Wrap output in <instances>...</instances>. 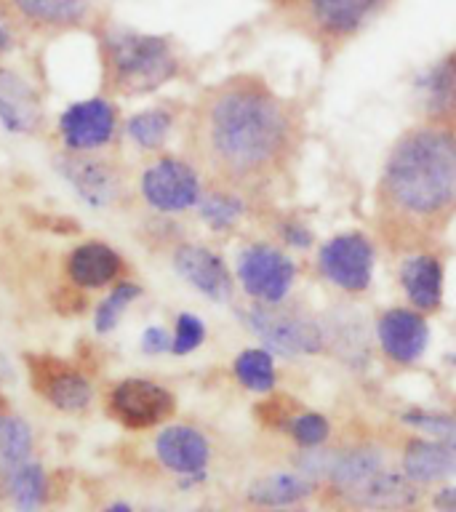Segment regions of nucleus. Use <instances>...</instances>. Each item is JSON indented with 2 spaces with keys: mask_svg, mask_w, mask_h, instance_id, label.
Masks as SVG:
<instances>
[{
  "mask_svg": "<svg viewBox=\"0 0 456 512\" xmlns=\"http://www.w3.org/2000/svg\"><path fill=\"white\" fill-rule=\"evenodd\" d=\"M120 256L107 243H83L67 259V275L80 288H104L118 278Z\"/></svg>",
  "mask_w": 456,
  "mask_h": 512,
  "instance_id": "obj_20",
  "label": "nucleus"
},
{
  "mask_svg": "<svg viewBox=\"0 0 456 512\" xmlns=\"http://www.w3.org/2000/svg\"><path fill=\"white\" fill-rule=\"evenodd\" d=\"M238 280L254 302L278 304L294 288L296 264L270 243H251L238 254Z\"/></svg>",
  "mask_w": 456,
  "mask_h": 512,
  "instance_id": "obj_5",
  "label": "nucleus"
},
{
  "mask_svg": "<svg viewBox=\"0 0 456 512\" xmlns=\"http://www.w3.org/2000/svg\"><path fill=\"white\" fill-rule=\"evenodd\" d=\"M312 488L315 483L307 472H270L248 486V502L280 510V507H291V504L307 499Z\"/></svg>",
  "mask_w": 456,
  "mask_h": 512,
  "instance_id": "obj_21",
  "label": "nucleus"
},
{
  "mask_svg": "<svg viewBox=\"0 0 456 512\" xmlns=\"http://www.w3.org/2000/svg\"><path fill=\"white\" fill-rule=\"evenodd\" d=\"M432 507L435 512H456V486L440 488L438 494L432 496Z\"/></svg>",
  "mask_w": 456,
  "mask_h": 512,
  "instance_id": "obj_35",
  "label": "nucleus"
},
{
  "mask_svg": "<svg viewBox=\"0 0 456 512\" xmlns=\"http://www.w3.org/2000/svg\"><path fill=\"white\" fill-rule=\"evenodd\" d=\"M139 190H142V198L163 214H179V211L198 206L203 195L198 171L187 160L179 158H160L144 168Z\"/></svg>",
  "mask_w": 456,
  "mask_h": 512,
  "instance_id": "obj_7",
  "label": "nucleus"
},
{
  "mask_svg": "<svg viewBox=\"0 0 456 512\" xmlns=\"http://www.w3.org/2000/svg\"><path fill=\"white\" fill-rule=\"evenodd\" d=\"M400 286L406 291L414 310L432 312L443 302V264L438 256H408L400 267Z\"/></svg>",
  "mask_w": 456,
  "mask_h": 512,
  "instance_id": "obj_17",
  "label": "nucleus"
},
{
  "mask_svg": "<svg viewBox=\"0 0 456 512\" xmlns=\"http://www.w3.org/2000/svg\"><path fill=\"white\" fill-rule=\"evenodd\" d=\"M195 512H211V510H195Z\"/></svg>",
  "mask_w": 456,
  "mask_h": 512,
  "instance_id": "obj_40",
  "label": "nucleus"
},
{
  "mask_svg": "<svg viewBox=\"0 0 456 512\" xmlns=\"http://www.w3.org/2000/svg\"><path fill=\"white\" fill-rule=\"evenodd\" d=\"M328 432H331V424H328L326 416L318 414V411H302V414L291 416V422H288V435H291L304 451L323 446L328 440Z\"/></svg>",
  "mask_w": 456,
  "mask_h": 512,
  "instance_id": "obj_31",
  "label": "nucleus"
},
{
  "mask_svg": "<svg viewBox=\"0 0 456 512\" xmlns=\"http://www.w3.org/2000/svg\"><path fill=\"white\" fill-rule=\"evenodd\" d=\"M142 350L147 355H160V352H171V334L163 326H150L142 334Z\"/></svg>",
  "mask_w": 456,
  "mask_h": 512,
  "instance_id": "obj_34",
  "label": "nucleus"
},
{
  "mask_svg": "<svg viewBox=\"0 0 456 512\" xmlns=\"http://www.w3.org/2000/svg\"><path fill=\"white\" fill-rule=\"evenodd\" d=\"M174 270L190 283L195 291H200L214 302H227L232 296V275L219 254H214L206 246H184L176 248Z\"/></svg>",
  "mask_w": 456,
  "mask_h": 512,
  "instance_id": "obj_13",
  "label": "nucleus"
},
{
  "mask_svg": "<svg viewBox=\"0 0 456 512\" xmlns=\"http://www.w3.org/2000/svg\"><path fill=\"white\" fill-rule=\"evenodd\" d=\"M235 379L251 392H270L275 387V360L264 347L243 350L232 363Z\"/></svg>",
  "mask_w": 456,
  "mask_h": 512,
  "instance_id": "obj_27",
  "label": "nucleus"
},
{
  "mask_svg": "<svg viewBox=\"0 0 456 512\" xmlns=\"http://www.w3.org/2000/svg\"><path fill=\"white\" fill-rule=\"evenodd\" d=\"M142 296V288L136 286V283H131V280H126V283H120L118 288H112L110 296L104 299L99 307H96V318H94V326L99 334H110V331H115V326L120 323V318L126 315V310L131 307V302L134 299H139Z\"/></svg>",
  "mask_w": 456,
  "mask_h": 512,
  "instance_id": "obj_30",
  "label": "nucleus"
},
{
  "mask_svg": "<svg viewBox=\"0 0 456 512\" xmlns=\"http://www.w3.org/2000/svg\"><path fill=\"white\" fill-rule=\"evenodd\" d=\"M32 430L19 416L0 414V478L14 472L19 464L30 462Z\"/></svg>",
  "mask_w": 456,
  "mask_h": 512,
  "instance_id": "obj_26",
  "label": "nucleus"
},
{
  "mask_svg": "<svg viewBox=\"0 0 456 512\" xmlns=\"http://www.w3.org/2000/svg\"><path fill=\"white\" fill-rule=\"evenodd\" d=\"M38 118L40 102L30 83L0 67V123L14 134H27L38 126Z\"/></svg>",
  "mask_w": 456,
  "mask_h": 512,
  "instance_id": "obj_19",
  "label": "nucleus"
},
{
  "mask_svg": "<svg viewBox=\"0 0 456 512\" xmlns=\"http://www.w3.org/2000/svg\"><path fill=\"white\" fill-rule=\"evenodd\" d=\"M155 456L179 478H200L211 459V446L206 435L190 424H168L155 438Z\"/></svg>",
  "mask_w": 456,
  "mask_h": 512,
  "instance_id": "obj_10",
  "label": "nucleus"
},
{
  "mask_svg": "<svg viewBox=\"0 0 456 512\" xmlns=\"http://www.w3.org/2000/svg\"><path fill=\"white\" fill-rule=\"evenodd\" d=\"M59 174L70 182L83 203L94 208L110 206L118 198V174L110 160L96 158L91 152L70 150L59 160Z\"/></svg>",
  "mask_w": 456,
  "mask_h": 512,
  "instance_id": "obj_11",
  "label": "nucleus"
},
{
  "mask_svg": "<svg viewBox=\"0 0 456 512\" xmlns=\"http://www.w3.org/2000/svg\"><path fill=\"white\" fill-rule=\"evenodd\" d=\"M283 238H286L291 246H299V248L310 246V232L304 230L302 224H296V222L283 224Z\"/></svg>",
  "mask_w": 456,
  "mask_h": 512,
  "instance_id": "obj_36",
  "label": "nucleus"
},
{
  "mask_svg": "<svg viewBox=\"0 0 456 512\" xmlns=\"http://www.w3.org/2000/svg\"><path fill=\"white\" fill-rule=\"evenodd\" d=\"M376 336H379L384 355L406 366L424 355L430 342V328L419 310L392 307L376 323Z\"/></svg>",
  "mask_w": 456,
  "mask_h": 512,
  "instance_id": "obj_12",
  "label": "nucleus"
},
{
  "mask_svg": "<svg viewBox=\"0 0 456 512\" xmlns=\"http://www.w3.org/2000/svg\"><path fill=\"white\" fill-rule=\"evenodd\" d=\"M32 379H35V387H38L40 395L56 411L78 414V411H86L91 398H94V387H91L86 376L75 371V368L64 366L59 360H40L38 366L32 368Z\"/></svg>",
  "mask_w": 456,
  "mask_h": 512,
  "instance_id": "obj_14",
  "label": "nucleus"
},
{
  "mask_svg": "<svg viewBox=\"0 0 456 512\" xmlns=\"http://www.w3.org/2000/svg\"><path fill=\"white\" fill-rule=\"evenodd\" d=\"M294 120L286 102L259 80L216 88L203 107V144L211 163L235 179L264 176L286 158Z\"/></svg>",
  "mask_w": 456,
  "mask_h": 512,
  "instance_id": "obj_1",
  "label": "nucleus"
},
{
  "mask_svg": "<svg viewBox=\"0 0 456 512\" xmlns=\"http://www.w3.org/2000/svg\"><path fill=\"white\" fill-rule=\"evenodd\" d=\"M104 64L120 94H150L174 78V48L160 35L110 30L104 38Z\"/></svg>",
  "mask_w": 456,
  "mask_h": 512,
  "instance_id": "obj_3",
  "label": "nucleus"
},
{
  "mask_svg": "<svg viewBox=\"0 0 456 512\" xmlns=\"http://www.w3.org/2000/svg\"><path fill=\"white\" fill-rule=\"evenodd\" d=\"M6 494L14 504L16 512H40L48 496V478L46 470L35 462L19 464L14 472H8Z\"/></svg>",
  "mask_w": 456,
  "mask_h": 512,
  "instance_id": "obj_23",
  "label": "nucleus"
},
{
  "mask_svg": "<svg viewBox=\"0 0 456 512\" xmlns=\"http://www.w3.org/2000/svg\"><path fill=\"white\" fill-rule=\"evenodd\" d=\"M384 459L376 448H352L344 454H336L331 462L326 464V472L331 483H334L344 496L355 491L360 483H366L376 470H382Z\"/></svg>",
  "mask_w": 456,
  "mask_h": 512,
  "instance_id": "obj_22",
  "label": "nucleus"
},
{
  "mask_svg": "<svg viewBox=\"0 0 456 512\" xmlns=\"http://www.w3.org/2000/svg\"><path fill=\"white\" fill-rule=\"evenodd\" d=\"M115 107L104 99H86V102L70 104L59 118V134L64 144L75 152H94L115 136Z\"/></svg>",
  "mask_w": 456,
  "mask_h": 512,
  "instance_id": "obj_9",
  "label": "nucleus"
},
{
  "mask_svg": "<svg viewBox=\"0 0 456 512\" xmlns=\"http://www.w3.org/2000/svg\"><path fill=\"white\" fill-rule=\"evenodd\" d=\"M171 126H174V120H171L168 112L144 110L136 112L134 118H128L126 134L136 147H142V150H158V147L166 144L168 134H171Z\"/></svg>",
  "mask_w": 456,
  "mask_h": 512,
  "instance_id": "obj_28",
  "label": "nucleus"
},
{
  "mask_svg": "<svg viewBox=\"0 0 456 512\" xmlns=\"http://www.w3.org/2000/svg\"><path fill=\"white\" fill-rule=\"evenodd\" d=\"M384 0H307L312 24L328 38H347L379 11Z\"/></svg>",
  "mask_w": 456,
  "mask_h": 512,
  "instance_id": "obj_16",
  "label": "nucleus"
},
{
  "mask_svg": "<svg viewBox=\"0 0 456 512\" xmlns=\"http://www.w3.org/2000/svg\"><path fill=\"white\" fill-rule=\"evenodd\" d=\"M382 200L403 219L432 222L456 208V134L424 126L400 136L387 155Z\"/></svg>",
  "mask_w": 456,
  "mask_h": 512,
  "instance_id": "obj_2",
  "label": "nucleus"
},
{
  "mask_svg": "<svg viewBox=\"0 0 456 512\" xmlns=\"http://www.w3.org/2000/svg\"><path fill=\"white\" fill-rule=\"evenodd\" d=\"M11 40H14V35L8 30V24L0 22V54H6L8 46H11Z\"/></svg>",
  "mask_w": 456,
  "mask_h": 512,
  "instance_id": "obj_37",
  "label": "nucleus"
},
{
  "mask_svg": "<svg viewBox=\"0 0 456 512\" xmlns=\"http://www.w3.org/2000/svg\"><path fill=\"white\" fill-rule=\"evenodd\" d=\"M272 512H296V510H286V507H280V510H272Z\"/></svg>",
  "mask_w": 456,
  "mask_h": 512,
  "instance_id": "obj_39",
  "label": "nucleus"
},
{
  "mask_svg": "<svg viewBox=\"0 0 456 512\" xmlns=\"http://www.w3.org/2000/svg\"><path fill=\"white\" fill-rule=\"evenodd\" d=\"M203 339H206V323L198 315L182 312L176 318L174 336H171V352L174 355H190L203 344Z\"/></svg>",
  "mask_w": 456,
  "mask_h": 512,
  "instance_id": "obj_33",
  "label": "nucleus"
},
{
  "mask_svg": "<svg viewBox=\"0 0 456 512\" xmlns=\"http://www.w3.org/2000/svg\"><path fill=\"white\" fill-rule=\"evenodd\" d=\"M403 422L435 440H456V416L440 411H408Z\"/></svg>",
  "mask_w": 456,
  "mask_h": 512,
  "instance_id": "obj_32",
  "label": "nucleus"
},
{
  "mask_svg": "<svg viewBox=\"0 0 456 512\" xmlns=\"http://www.w3.org/2000/svg\"><path fill=\"white\" fill-rule=\"evenodd\" d=\"M110 411L128 430H147L174 414V395L150 379H123L112 387Z\"/></svg>",
  "mask_w": 456,
  "mask_h": 512,
  "instance_id": "obj_8",
  "label": "nucleus"
},
{
  "mask_svg": "<svg viewBox=\"0 0 456 512\" xmlns=\"http://www.w3.org/2000/svg\"><path fill=\"white\" fill-rule=\"evenodd\" d=\"M198 211L200 219H203L211 230L224 232L232 230V227L240 222V216H243L246 206H243V200H240L238 195H232V192L224 190H214L208 192V195H200Z\"/></svg>",
  "mask_w": 456,
  "mask_h": 512,
  "instance_id": "obj_29",
  "label": "nucleus"
},
{
  "mask_svg": "<svg viewBox=\"0 0 456 512\" xmlns=\"http://www.w3.org/2000/svg\"><path fill=\"white\" fill-rule=\"evenodd\" d=\"M403 472L414 483H435L456 475V440H411L403 454Z\"/></svg>",
  "mask_w": 456,
  "mask_h": 512,
  "instance_id": "obj_18",
  "label": "nucleus"
},
{
  "mask_svg": "<svg viewBox=\"0 0 456 512\" xmlns=\"http://www.w3.org/2000/svg\"><path fill=\"white\" fill-rule=\"evenodd\" d=\"M104 512H134V507L126 502H115V504H110V507H107Z\"/></svg>",
  "mask_w": 456,
  "mask_h": 512,
  "instance_id": "obj_38",
  "label": "nucleus"
},
{
  "mask_svg": "<svg viewBox=\"0 0 456 512\" xmlns=\"http://www.w3.org/2000/svg\"><path fill=\"white\" fill-rule=\"evenodd\" d=\"M24 19L43 27H72L83 22L91 0H11Z\"/></svg>",
  "mask_w": 456,
  "mask_h": 512,
  "instance_id": "obj_24",
  "label": "nucleus"
},
{
  "mask_svg": "<svg viewBox=\"0 0 456 512\" xmlns=\"http://www.w3.org/2000/svg\"><path fill=\"white\" fill-rule=\"evenodd\" d=\"M246 326L251 334L264 344V350L278 352V355H315L323 350L326 336L323 328L304 312L283 304H259L246 310Z\"/></svg>",
  "mask_w": 456,
  "mask_h": 512,
  "instance_id": "obj_4",
  "label": "nucleus"
},
{
  "mask_svg": "<svg viewBox=\"0 0 456 512\" xmlns=\"http://www.w3.org/2000/svg\"><path fill=\"white\" fill-rule=\"evenodd\" d=\"M320 275L342 291L360 294L371 286L374 246L363 232H342L326 240L318 254Z\"/></svg>",
  "mask_w": 456,
  "mask_h": 512,
  "instance_id": "obj_6",
  "label": "nucleus"
},
{
  "mask_svg": "<svg viewBox=\"0 0 456 512\" xmlns=\"http://www.w3.org/2000/svg\"><path fill=\"white\" fill-rule=\"evenodd\" d=\"M419 91L432 115H446L456 107V54L438 62L419 78Z\"/></svg>",
  "mask_w": 456,
  "mask_h": 512,
  "instance_id": "obj_25",
  "label": "nucleus"
},
{
  "mask_svg": "<svg viewBox=\"0 0 456 512\" xmlns=\"http://www.w3.org/2000/svg\"><path fill=\"white\" fill-rule=\"evenodd\" d=\"M352 504H358L363 510L376 512H400L414 507L419 502V488L406 472L395 470H376L366 483H360L355 491L347 494Z\"/></svg>",
  "mask_w": 456,
  "mask_h": 512,
  "instance_id": "obj_15",
  "label": "nucleus"
}]
</instances>
